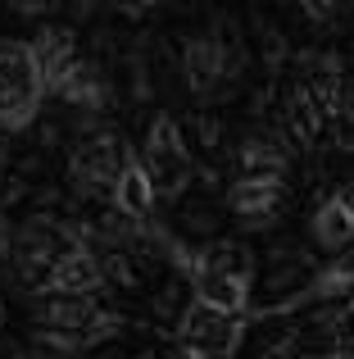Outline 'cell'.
Returning <instances> with one entry per match:
<instances>
[{
	"instance_id": "ac0fdd59",
	"label": "cell",
	"mask_w": 354,
	"mask_h": 359,
	"mask_svg": "<svg viewBox=\"0 0 354 359\" xmlns=\"http://www.w3.org/2000/svg\"><path fill=\"white\" fill-rule=\"evenodd\" d=\"M9 250V245H5V219H0V255H5Z\"/></svg>"
},
{
	"instance_id": "277c9868",
	"label": "cell",
	"mask_w": 354,
	"mask_h": 359,
	"mask_svg": "<svg viewBox=\"0 0 354 359\" xmlns=\"http://www.w3.org/2000/svg\"><path fill=\"white\" fill-rule=\"evenodd\" d=\"M241 341V318L222 314V309H209L200 300H191L182 314V327H177V346H182L186 359H227Z\"/></svg>"
},
{
	"instance_id": "2e32d148",
	"label": "cell",
	"mask_w": 354,
	"mask_h": 359,
	"mask_svg": "<svg viewBox=\"0 0 354 359\" xmlns=\"http://www.w3.org/2000/svg\"><path fill=\"white\" fill-rule=\"evenodd\" d=\"M327 359H354V341H337L332 346V355Z\"/></svg>"
},
{
	"instance_id": "7c38bea8",
	"label": "cell",
	"mask_w": 354,
	"mask_h": 359,
	"mask_svg": "<svg viewBox=\"0 0 354 359\" xmlns=\"http://www.w3.org/2000/svg\"><path fill=\"white\" fill-rule=\"evenodd\" d=\"M286 128H291V137L300 141V146H313V141L323 137V128H327V118H323L318 105L309 100L304 82H295L291 96H286Z\"/></svg>"
},
{
	"instance_id": "5bb4252c",
	"label": "cell",
	"mask_w": 354,
	"mask_h": 359,
	"mask_svg": "<svg viewBox=\"0 0 354 359\" xmlns=\"http://www.w3.org/2000/svg\"><path fill=\"white\" fill-rule=\"evenodd\" d=\"M241 168H246V177H282L286 173V150L264 141V137H255L241 150Z\"/></svg>"
},
{
	"instance_id": "52a82bcc",
	"label": "cell",
	"mask_w": 354,
	"mask_h": 359,
	"mask_svg": "<svg viewBox=\"0 0 354 359\" xmlns=\"http://www.w3.org/2000/svg\"><path fill=\"white\" fill-rule=\"evenodd\" d=\"M282 201H286V177H241L227 191V210L241 223H255V228L273 223Z\"/></svg>"
},
{
	"instance_id": "30bf717a",
	"label": "cell",
	"mask_w": 354,
	"mask_h": 359,
	"mask_svg": "<svg viewBox=\"0 0 354 359\" xmlns=\"http://www.w3.org/2000/svg\"><path fill=\"white\" fill-rule=\"evenodd\" d=\"M109 201H114V210L123 214V219H146V214L155 210V182L146 177V168H141L136 155H127V164H123V173H118Z\"/></svg>"
},
{
	"instance_id": "6da1fadb",
	"label": "cell",
	"mask_w": 354,
	"mask_h": 359,
	"mask_svg": "<svg viewBox=\"0 0 354 359\" xmlns=\"http://www.w3.org/2000/svg\"><path fill=\"white\" fill-rule=\"evenodd\" d=\"M191 269V287L195 300L209 309H222V314H246L250 305V255L232 241H218L209 250H200L195 259H186Z\"/></svg>"
},
{
	"instance_id": "3957f363",
	"label": "cell",
	"mask_w": 354,
	"mask_h": 359,
	"mask_svg": "<svg viewBox=\"0 0 354 359\" xmlns=\"http://www.w3.org/2000/svg\"><path fill=\"white\" fill-rule=\"evenodd\" d=\"M141 168L155 182V196H177L186 187V177H191V150L182 141V128L169 114H160L150 123V132H146Z\"/></svg>"
},
{
	"instance_id": "d6986e66",
	"label": "cell",
	"mask_w": 354,
	"mask_h": 359,
	"mask_svg": "<svg viewBox=\"0 0 354 359\" xmlns=\"http://www.w3.org/2000/svg\"><path fill=\"white\" fill-rule=\"evenodd\" d=\"M0 318H5V309H0Z\"/></svg>"
},
{
	"instance_id": "7a4b0ae2",
	"label": "cell",
	"mask_w": 354,
	"mask_h": 359,
	"mask_svg": "<svg viewBox=\"0 0 354 359\" xmlns=\"http://www.w3.org/2000/svg\"><path fill=\"white\" fill-rule=\"evenodd\" d=\"M45 96L41 64L32 55V41H0V128L18 132L36 118V105Z\"/></svg>"
},
{
	"instance_id": "9a60e30c",
	"label": "cell",
	"mask_w": 354,
	"mask_h": 359,
	"mask_svg": "<svg viewBox=\"0 0 354 359\" xmlns=\"http://www.w3.org/2000/svg\"><path fill=\"white\" fill-rule=\"evenodd\" d=\"M337 123L341 132H350L354 137V73L346 78V87H341V105H337Z\"/></svg>"
},
{
	"instance_id": "5b68a950",
	"label": "cell",
	"mask_w": 354,
	"mask_h": 359,
	"mask_svg": "<svg viewBox=\"0 0 354 359\" xmlns=\"http://www.w3.org/2000/svg\"><path fill=\"white\" fill-rule=\"evenodd\" d=\"M32 314L41 327L59 332V337H50L59 346H78V337L100 323V305L91 296H73V291H36Z\"/></svg>"
},
{
	"instance_id": "4fadbf2b",
	"label": "cell",
	"mask_w": 354,
	"mask_h": 359,
	"mask_svg": "<svg viewBox=\"0 0 354 359\" xmlns=\"http://www.w3.org/2000/svg\"><path fill=\"white\" fill-rule=\"evenodd\" d=\"M64 100L69 105H105V87H100V73H96V64H87V60H78L69 73H64V82L59 87Z\"/></svg>"
},
{
	"instance_id": "ba28073f",
	"label": "cell",
	"mask_w": 354,
	"mask_h": 359,
	"mask_svg": "<svg viewBox=\"0 0 354 359\" xmlns=\"http://www.w3.org/2000/svg\"><path fill=\"white\" fill-rule=\"evenodd\" d=\"M100 282H105L100 259L91 250H82V245H73V250H64L59 259H55V269H50V278H45L41 291H73V296H91Z\"/></svg>"
},
{
	"instance_id": "8fae6325",
	"label": "cell",
	"mask_w": 354,
	"mask_h": 359,
	"mask_svg": "<svg viewBox=\"0 0 354 359\" xmlns=\"http://www.w3.org/2000/svg\"><path fill=\"white\" fill-rule=\"evenodd\" d=\"M313 241L327 255H341V250L354 245V219H350L346 205H341V196H332V201L318 205V214H313Z\"/></svg>"
},
{
	"instance_id": "8992f818",
	"label": "cell",
	"mask_w": 354,
	"mask_h": 359,
	"mask_svg": "<svg viewBox=\"0 0 354 359\" xmlns=\"http://www.w3.org/2000/svg\"><path fill=\"white\" fill-rule=\"evenodd\" d=\"M123 164H127L123 146L105 132V137H87L73 150L69 173L87 196H114V182H118V173H123Z\"/></svg>"
},
{
	"instance_id": "9c48e42d",
	"label": "cell",
	"mask_w": 354,
	"mask_h": 359,
	"mask_svg": "<svg viewBox=\"0 0 354 359\" xmlns=\"http://www.w3.org/2000/svg\"><path fill=\"white\" fill-rule=\"evenodd\" d=\"M232 73L227 64V50H222L218 36H195V41H186V82H191V91H200V96H209V91H218V82Z\"/></svg>"
},
{
	"instance_id": "e0dca14e",
	"label": "cell",
	"mask_w": 354,
	"mask_h": 359,
	"mask_svg": "<svg viewBox=\"0 0 354 359\" xmlns=\"http://www.w3.org/2000/svg\"><path fill=\"white\" fill-rule=\"evenodd\" d=\"M337 196H341V205H346V210H350V219H354V182H350V187H341Z\"/></svg>"
}]
</instances>
